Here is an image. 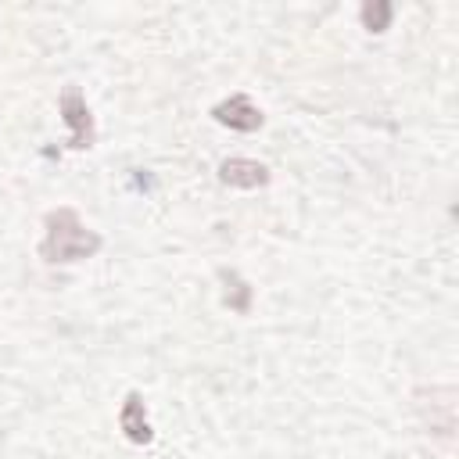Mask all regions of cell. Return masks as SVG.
<instances>
[{
	"mask_svg": "<svg viewBox=\"0 0 459 459\" xmlns=\"http://www.w3.org/2000/svg\"><path fill=\"white\" fill-rule=\"evenodd\" d=\"M100 247V237L79 222L72 208H57L47 215V237L39 244V255L47 262H79L90 258Z\"/></svg>",
	"mask_w": 459,
	"mask_h": 459,
	"instance_id": "6da1fadb",
	"label": "cell"
},
{
	"mask_svg": "<svg viewBox=\"0 0 459 459\" xmlns=\"http://www.w3.org/2000/svg\"><path fill=\"white\" fill-rule=\"evenodd\" d=\"M215 118H219L222 126H230V129H240V133H251V129L262 126V111H258L244 93L222 100V104L215 108Z\"/></svg>",
	"mask_w": 459,
	"mask_h": 459,
	"instance_id": "7a4b0ae2",
	"label": "cell"
},
{
	"mask_svg": "<svg viewBox=\"0 0 459 459\" xmlns=\"http://www.w3.org/2000/svg\"><path fill=\"white\" fill-rule=\"evenodd\" d=\"M219 179H222L226 186H244V190H251V186H262V183L269 179V169H265L262 161H251V158H226V161L219 165Z\"/></svg>",
	"mask_w": 459,
	"mask_h": 459,
	"instance_id": "3957f363",
	"label": "cell"
},
{
	"mask_svg": "<svg viewBox=\"0 0 459 459\" xmlns=\"http://www.w3.org/2000/svg\"><path fill=\"white\" fill-rule=\"evenodd\" d=\"M61 111H65V122L72 126V147H86L90 136H93V129H90V108H86L82 93L79 90H65Z\"/></svg>",
	"mask_w": 459,
	"mask_h": 459,
	"instance_id": "277c9868",
	"label": "cell"
},
{
	"mask_svg": "<svg viewBox=\"0 0 459 459\" xmlns=\"http://www.w3.org/2000/svg\"><path fill=\"white\" fill-rule=\"evenodd\" d=\"M118 423H122V430H126V437H129V441H136V445L151 441V427H147L143 402H140V394H136V391L126 398V405H122V412H118Z\"/></svg>",
	"mask_w": 459,
	"mask_h": 459,
	"instance_id": "5b68a950",
	"label": "cell"
},
{
	"mask_svg": "<svg viewBox=\"0 0 459 459\" xmlns=\"http://www.w3.org/2000/svg\"><path fill=\"white\" fill-rule=\"evenodd\" d=\"M222 280L233 283V290H226V305L237 308V312H247V305H251V287H247L237 273H222Z\"/></svg>",
	"mask_w": 459,
	"mask_h": 459,
	"instance_id": "8992f818",
	"label": "cell"
},
{
	"mask_svg": "<svg viewBox=\"0 0 459 459\" xmlns=\"http://www.w3.org/2000/svg\"><path fill=\"white\" fill-rule=\"evenodd\" d=\"M362 22H366V29H373V32L387 29V22H391V4H366V7H362Z\"/></svg>",
	"mask_w": 459,
	"mask_h": 459,
	"instance_id": "52a82bcc",
	"label": "cell"
}]
</instances>
